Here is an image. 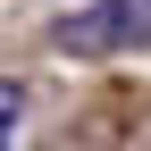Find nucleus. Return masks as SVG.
Returning a JSON list of instances; mask_svg holds the SVG:
<instances>
[{
    "mask_svg": "<svg viewBox=\"0 0 151 151\" xmlns=\"http://www.w3.org/2000/svg\"><path fill=\"white\" fill-rule=\"evenodd\" d=\"M67 59H118V50H151V0H84L50 25Z\"/></svg>",
    "mask_w": 151,
    "mask_h": 151,
    "instance_id": "1",
    "label": "nucleus"
},
{
    "mask_svg": "<svg viewBox=\"0 0 151 151\" xmlns=\"http://www.w3.org/2000/svg\"><path fill=\"white\" fill-rule=\"evenodd\" d=\"M25 84H17V76H0V151H25Z\"/></svg>",
    "mask_w": 151,
    "mask_h": 151,
    "instance_id": "2",
    "label": "nucleus"
}]
</instances>
